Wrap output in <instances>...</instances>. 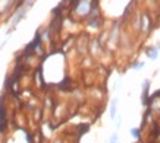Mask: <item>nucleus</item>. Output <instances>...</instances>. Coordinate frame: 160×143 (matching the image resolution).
<instances>
[{
  "instance_id": "1",
  "label": "nucleus",
  "mask_w": 160,
  "mask_h": 143,
  "mask_svg": "<svg viewBox=\"0 0 160 143\" xmlns=\"http://www.w3.org/2000/svg\"><path fill=\"white\" fill-rule=\"evenodd\" d=\"M75 9L81 15H87L88 10H90V5H88V2H79V0H77V7Z\"/></svg>"
},
{
  "instance_id": "2",
  "label": "nucleus",
  "mask_w": 160,
  "mask_h": 143,
  "mask_svg": "<svg viewBox=\"0 0 160 143\" xmlns=\"http://www.w3.org/2000/svg\"><path fill=\"white\" fill-rule=\"evenodd\" d=\"M157 48H148V50H147V54H148V57L150 58H153V60H154L156 57H157Z\"/></svg>"
},
{
  "instance_id": "3",
  "label": "nucleus",
  "mask_w": 160,
  "mask_h": 143,
  "mask_svg": "<svg viewBox=\"0 0 160 143\" xmlns=\"http://www.w3.org/2000/svg\"><path fill=\"white\" fill-rule=\"evenodd\" d=\"M116 104H118L116 99L112 101V108H110V117L112 118H115V114H116Z\"/></svg>"
},
{
  "instance_id": "4",
  "label": "nucleus",
  "mask_w": 160,
  "mask_h": 143,
  "mask_svg": "<svg viewBox=\"0 0 160 143\" xmlns=\"http://www.w3.org/2000/svg\"><path fill=\"white\" fill-rule=\"evenodd\" d=\"M131 134L134 136V137H140V130H137V129H131Z\"/></svg>"
},
{
  "instance_id": "5",
  "label": "nucleus",
  "mask_w": 160,
  "mask_h": 143,
  "mask_svg": "<svg viewBox=\"0 0 160 143\" xmlns=\"http://www.w3.org/2000/svg\"><path fill=\"white\" fill-rule=\"evenodd\" d=\"M88 25H90L91 28H97V26H98V22H97V21H96V19H94V21H91V22H90V24H88Z\"/></svg>"
},
{
  "instance_id": "6",
  "label": "nucleus",
  "mask_w": 160,
  "mask_h": 143,
  "mask_svg": "<svg viewBox=\"0 0 160 143\" xmlns=\"http://www.w3.org/2000/svg\"><path fill=\"white\" fill-rule=\"evenodd\" d=\"M116 142H118V136L116 134H113V136L110 137V143H116Z\"/></svg>"
},
{
  "instance_id": "7",
  "label": "nucleus",
  "mask_w": 160,
  "mask_h": 143,
  "mask_svg": "<svg viewBox=\"0 0 160 143\" xmlns=\"http://www.w3.org/2000/svg\"><path fill=\"white\" fill-rule=\"evenodd\" d=\"M142 66H144V63H137V64H135L134 67H135L137 70H138V69H140V67H142Z\"/></svg>"
},
{
  "instance_id": "8",
  "label": "nucleus",
  "mask_w": 160,
  "mask_h": 143,
  "mask_svg": "<svg viewBox=\"0 0 160 143\" xmlns=\"http://www.w3.org/2000/svg\"><path fill=\"white\" fill-rule=\"evenodd\" d=\"M156 96H160V91H159V92H157V94H156Z\"/></svg>"
},
{
  "instance_id": "9",
  "label": "nucleus",
  "mask_w": 160,
  "mask_h": 143,
  "mask_svg": "<svg viewBox=\"0 0 160 143\" xmlns=\"http://www.w3.org/2000/svg\"><path fill=\"white\" fill-rule=\"evenodd\" d=\"M157 51H160V45H159V47H157Z\"/></svg>"
}]
</instances>
